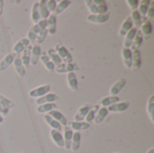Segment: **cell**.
<instances>
[{
	"label": "cell",
	"instance_id": "cell-38",
	"mask_svg": "<svg viewBox=\"0 0 154 153\" xmlns=\"http://www.w3.org/2000/svg\"><path fill=\"white\" fill-rule=\"evenodd\" d=\"M99 107H100V106H98V105H96V106H91V109L89 110V112L88 113V115H87V116H86V118H85V120H86L85 122H86V123L91 124V123L94 122L96 114H97V112L98 111Z\"/></svg>",
	"mask_w": 154,
	"mask_h": 153
},
{
	"label": "cell",
	"instance_id": "cell-37",
	"mask_svg": "<svg viewBox=\"0 0 154 153\" xmlns=\"http://www.w3.org/2000/svg\"><path fill=\"white\" fill-rule=\"evenodd\" d=\"M44 120H45V122L49 124V126L51 128V130H56V131L61 132L62 126L60 125V124H59L57 121H55L54 119H52L49 115H46L44 116Z\"/></svg>",
	"mask_w": 154,
	"mask_h": 153
},
{
	"label": "cell",
	"instance_id": "cell-44",
	"mask_svg": "<svg viewBox=\"0 0 154 153\" xmlns=\"http://www.w3.org/2000/svg\"><path fill=\"white\" fill-rule=\"evenodd\" d=\"M126 4L128 5L129 8L133 11H135L138 8L139 5V1L138 0H126Z\"/></svg>",
	"mask_w": 154,
	"mask_h": 153
},
{
	"label": "cell",
	"instance_id": "cell-14",
	"mask_svg": "<svg viewBox=\"0 0 154 153\" xmlns=\"http://www.w3.org/2000/svg\"><path fill=\"white\" fill-rule=\"evenodd\" d=\"M90 125L89 124L86 123V122H75V121H72V122H69L68 123V126L72 130V131H75V132H79L80 131H85V130H88L90 128Z\"/></svg>",
	"mask_w": 154,
	"mask_h": 153
},
{
	"label": "cell",
	"instance_id": "cell-34",
	"mask_svg": "<svg viewBox=\"0 0 154 153\" xmlns=\"http://www.w3.org/2000/svg\"><path fill=\"white\" fill-rule=\"evenodd\" d=\"M31 20L32 22L35 24L39 21H41V16H40V12H39V4L38 1L35 2L32 5V13H31Z\"/></svg>",
	"mask_w": 154,
	"mask_h": 153
},
{
	"label": "cell",
	"instance_id": "cell-43",
	"mask_svg": "<svg viewBox=\"0 0 154 153\" xmlns=\"http://www.w3.org/2000/svg\"><path fill=\"white\" fill-rule=\"evenodd\" d=\"M145 17H147L146 19L147 20H152V18L154 17V3L153 2H151V4H150V6H149V8H148V11H147V13H146V16Z\"/></svg>",
	"mask_w": 154,
	"mask_h": 153
},
{
	"label": "cell",
	"instance_id": "cell-21",
	"mask_svg": "<svg viewBox=\"0 0 154 153\" xmlns=\"http://www.w3.org/2000/svg\"><path fill=\"white\" fill-rule=\"evenodd\" d=\"M13 64H14V69H15L16 73L19 75V77H21V78L24 77L25 74H26V70H25V68L23 67V65L22 63L20 56H15Z\"/></svg>",
	"mask_w": 154,
	"mask_h": 153
},
{
	"label": "cell",
	"instance_id": "cell-40",
	"mask_svg": "<svg viewBox=\"0 0 154 153\" xmlns=\"http://www.w3.org/2000/svg\"><path fill=\"white\" fill-rule=\"evenodd\" d=\"M0 103L3 106V107L7 111H10L14 106V102H12L11 100H9L8 98H6L5 96H4L2 95H0Z\"/></svg>",
	"mask_w": 154,
	"mask_h": 153
},
{
	"label": "cell",
	"instance_id": "cell-36",
	"mask_svg": "<svg viewBox=\"0 0 154 153\" xmlns=\"http://www.w3.org/2000/svg\"><path fill=\"white\" fill-rule=\"evenodd\" d=\"M47 55L51 59V60L52 61V63L55 65V67H57V66H59V65H60L62 63L60 58L59 57V55L57 54V52L55 51V50L53 48H51V49L48 50Z\"/></svg>",
	"mask_w": 154,
	"mask_h": 153
},
{
	"label": "cell",
	"instance_id": "cell-13",
	"mask_svg": "<svg viewBox=\"0 0 154 153\" xmlns=\"http://www.w3.org/2000/svg\"><path fill=\"white\" fill-rule=\"evenodd\" d=\"M142 67V57L139 50H132V69L138 70Z\"/></svg>",
	"mask_w": 154,
	"mask_h": 153
},
{
	"label": "cell",
	"instance_id": "cell-18",
	"mask_svg": "<svg viewBox=\"0 0 154 153\" xmlns=\"http://www.w3.org/2000/svg\"><path fill=\"white\" fill-rule=\"evenodd\" d=\"M90 109H91V106H89V105H85V106H81L78 110L77 114L74 115V121L75 122H82V120H84L86 118V116Z\"/></svg>",
	"mask_w": 154,
	"mask_h": 153
},
{
	"label": "cell",
	"instance_id": "cell-16",
	"mask_svg": "<svg viewBox=\"0 0 154 153\" xmlns=\"http://www.w3.org/2000/svg\"><path fill=\"white\" fill-rule=\"evenodd\" d=\"M67 84L72 91H79V84L75 72H69L67 74Z\"/></svg>",
	"mask_w": 154,
	"mask_h": 153
},
{
	"label": "cell",
	"instance_id": "cell-20",
	"mask_svg": "<svg viewBox=\"0 0 154 153\" xmlns=\"http://www.w3.org/2000/svg\"><path fill=\"white\" fill-rule=\"evenodd\" d=\"M14 58H15V55H14L13 52L7 54V55L0 61V72H3V71H5V69H7L8 67H9L11 64H13Z\"/></svg>",
	"mask_w": 154,
	"mask_h": 153
},
{
	"label": "cell",
	"instance_id": "cell-4",
	"mask_svg": "<svg viewBox=\"0 0 154 153\" xmlns=\"http://www.w3.org/2000/svg\"><path fill=\"white\" fill-rule=\"evenodd\" d=\"M109 17H110V13L107 12L103 14H89L87 16V20L90 23L100 24V23H106L108 21Z\"/></svg>",
	"mask_w": 154,
	"mask_h": 153
},
{
	"label": "cell",
	"instance_id": "cell-33",
	"mask_svg": "<svg viewBox=\"0 0 154 153\" xmlns=\"http://www.w3.org/2000/svg\"><path fill=\"white\" fill-rule=\"evenodd\" d=\"M151 1L150 0H141L139 1V5H138V13L143 18L146 16V13L148 11V8L150 6Z\"/></svg>",
	"mask_w": 154,
	"mask_h": 153
},
{
	"label": "cell",
	"instance_id": "cell-35",
	"mask_svg": "<svg viewBox=\"0 0 154 153\" xmlns=\"http://www.w3.org/2000/svg\"><path fill=\"white\" fill-rule=\"evenodd\" d=\"M143 36L141 31H140V30H137L136 34H135V36H134V38L133 42H132V46H131L132 49H133V50H138V49L141 47V45H142V43H143Z\"/></svg>",
	"mask_w": 154,
	"mask_h": 153
},
{
	"label": "cell",
	"instance_id": "cell-24",
	"mask_svg": "<svg viewBox=\"0 0 154 153\" xmlns=\"http://www.w3.org/2000/svg\"><path fill=\"white\" fill-rule=\"evenodd\" d=\"M122 57H123V60H124V64L125 68L132 69V50L123 48Z\"/></svg>",
	"mask_w": 154,
	"mask_h": 153
},
{
	"label": "cell",
	"instance_id": "cell-5",
	"mask_svg": "<svg viewBox=\"0 0 154 153\" xmlns=\"http://www.w3.org/2000/svg\"><path fill=\"white\" fill-rule=\"evenodd\" d=\"M30 41L27 38H23L20 41H18L13 47V53L15 56H20L21 53L23 51V50L30 45Z\"/></svg>",
	"mask_w": 154,
	"mask_h": 153
},
{
	"label": "cell",
	"instance_id": "cell-23",
	"mask_svg": "<svg viewBox=\"0 0 154 153\" xmlns=\"http://www.w3.org/2000/svg\"><path fill=\"white\" fill-rule=\"evenodd\" d=\"M137 29H135L134 27H133L125 36V40H124V48L125 49H130L132 46V42L134 41V38L136 34Z\"/></svg>",
	"mask_w": 154,
	"mask_h": 153
},
{
	"label": "cell",
	"instance_id": "cell-28",
	"mask_svg": "<svg viewBox=\"0 0 154 153\" xmlns=\"http://www.w3.org/2000/svg\"><path fill=\"white\" fill-rule=\"evenodd\" d=\"M131 20H132V23H133V26L137 29V30H140V27L143 23V17L140 15V14L138 13L137 10L135 11H133L131 13V16H130Z\"/></svg>",
	"mask_w": 154,
	"mask_h": 153
},
{
	"label": "cell",
	"instance_id": "cell-25",
	"mask_svg": "<svg viewBox=\"0 0 154 153\" xmlns=\"http://www.w3.org/2000/svg\"><path fill=\"white\" fill-rule=\"evenodd\" d=\"M120 101V97L116 96H106L104 98H102L100 101H99V105L102 106V107H108L109 106L111 105H114L116 103H118Z\"/></svg>",
	"mask_w": 154,
	"mask_h": 153
},
{
	"label": "cell",
	"instance_id": "cell-6",
	"mask_svg": "<svg viewBox=\"0 0 154 153\" xmlns=\"http://www.w3.org/2000/svg\"><path fill=\"white\" fill-rule=\"evenodd\" d=\"M59 96L57 94L54 93H48L45 96L37 98L35 103L37 106H41V105H44V104H49V103H54L55 101L59 100Z\"/></svg>",
	"mask_w": 154,
	"mask_h": 153
},
{
	"label": "cell",
	"instance_id": "cell-29",
	"mask_svg": "<svg viewBox=\"0 0 154 153\" xmlns=\"http://www.w3.org/2000/svg\"><path fill=\"white\" fill-rule=\"evenodd\" d=\"M80 142H81V133L79 132L73 133L72 141H71V147H70L72 151L76 152V151H78L79 150Z\"/></svg>",
	"mask_w": 154,
	"mask_h": 153
},
{
	"label": "cell",
	"instance_id": "cell-1",
	"mask_svg": "<svg viewBox=\"0 0 154 153\" xmlns=\"http://www.w3.org/2000/svg\"><path fill=\"white\" fill-rule=\"evenodd\" d=\"M51 88V86L50 84L40 86L38 87H35V88L30 90L29 93H28V96L31 98H36L37 99V98H40V97L45 96L46 94L50 93Z\"/></svg>",
	"mask_w": 154,
	"mask_h": 153
},
{
	"label": "cell",
	"instance_id": "cell-7",
	"mask_svg": "<svg viewBox=\"0 0 154 153\" xmlns=\"http://www.w3.org/2000/svg\"><path fill=\"white\" fill-rule=\"evenodd\" d=\"M129 106H130L129 102H118L109 106L108 107H106V109L108 112L111 113H122L126 111L129 108Z\"/></svg>",
	"mask_w": 154,
	"mask_h": 153
},
{
	"label": "cell",
	"instance_id": "cell-22",
	"mask_svg": "<svg viewBox=\"0 0 154 153\" xmlns=\"http://www.w3.org/2000/svg\"><path fill=\"white\" fill-rule=\"evenodd\" d=\"M132 28H133V23H132V20H131V18H130V16H129V17H127V18L123 22V23L121 24V27H120V29H119L118 33H119L120 36L125 37V34H126Z\"/></svg>",
	"mask_w": 154,
	"mask_h": 153
},
{
	"label": "cell",
	"instance_id": "cell-50",
	"mask_svg": "<svg viewBox=\"0 0 154 153\" xmlns=\"http://www.w3.org/2000/svg\"><path fill=\"white\" fill-rule=\"evenodd\" d=\"M19 153H23V152H19Z\"/></svg>",
	"mask_w": 154,
	"mask_h": 153
},
{
	"label": "cell",
	"instance_id": "cell-17",
	"mask_svg": "<svg viewBox=\"0 0 154 153\" xmlns=\"http://www.w3.org/2000/svg\"><path fill=\"white\" fill-rule=\"evenodd\" d=\"M72 136H73V131H72L68 125H67V126H64L63 140H64V148H65L66 150H70Z\"/></svg>",
	"mask_w": 154,
	"mask_h": 153
},
{
	"label": "cell",
	"instance_id": "cell-32",
	"mask_svg": "<svg viewBox=\"0 0 154 153\" xmlns=\"http://www.w3.org/2000/svg\"><path fill=\"white\" fill-rule=\"evenodd\" d=\"M71 5V1L70 0H61L60 1L59 3H57V5H56V9H55V12H54V14L57 16L58 14H60L61 13L64 12V10L66 8H68L69 5Z\"/></svg>",
	"mask_w": 154,
	"mask_h": 153
},
{
	"label": "cell",
	"instance_id": "cell-47",
	"mask_svg": "<svg viewBox=\"0 0 154 153\" xmlns=\"http://www.w3.org/2000/svg\"><path fill=\"white\" fill-rule=\"evenodd\" d=\"M3 9H4V1L0 0V16L3 14Z\"/></svg>",
	"mask_w": 154,
	"mask_h": 153
},
{
	"label": "cell",
	"instance_id": "cell-26",
	"mask_svg": "<svg viewBox=\"0 0 154 153\" xmlns=\"http://www.w3.org/2000/svg\"><path fill=\"white\" fill-rule=\"evenodd\" d=\"M57 108H58V106L55 103H49V104L38 106L36 108V111L39 114H46V113L48 114L49 112L52 110H57Z\"/></svg>",
	"mask_w": 154,
	"mask_h": 153
},
{
	"label": "cell",
	"instance_id": "cell-48",
	"mask_svg": "<svg viewBox=\"0 0 154 153\" xmlns=\"http://www.w3.org/2000/svg\"><path fill=\"white\" fill-rule=\"evenodd\" d=\"M3 122H4V117L0 115V124H3Z\"/></svg>",
	"mask_w": 154,
	"mask_h": 153
},
{
	"label": "cell",
	"instance_id": "cell-49",
	"mask_svg": "<svg viewBox=\"0 0 154 153\" xmlns=\"http://www.w3.org/2000/svg\"><path fill=\"white\" fill-rule=\"evenodd\" d=\"M147 153H154V148H151V149L147 151Z\"/></svg>",
	"mask_w": 154,
	"mask_h": 153
},
{
	"label": "cell",
	"instance_id": "cell-12",
	"mask_svg": "<svg viewBox=\"0 0 154 153\" xmlns=\"http://www.w3.org/2000/svg\"><path fill=\"white\" fill-rule=\"evenodd\" d=\"M50 136L51 141L54 142V144L60 148L64 147V140H63V135L61 134L60 132L56 131V130H51L50 132Z\"/></svg>",
	"mask_w": 154,
	"mask_h": 153
},
{
	"label": "cell",
	"instance_id": "cell-15",
	"mask_svg": "<svg viewBox=\"0 0 154 153\" xmlns=\"http://www.w3.org/2000/svg\"><path fill=\"white\" fill-rule=\"evenodd\" d=\"M42 54V50L40 45H33L31 50V60H30V64H32V66L37 65V63L39 62L40 57Z\"/></svg>",
	"mask_w": 154,
	"mask_h": 153
},
{
	"label": "cell",
	"instance_id": "cell-9",
	"mask_svg": "<svg viewBox=\"0 0 154 153\" xmlns=\"http://www.w3.org/2000/svg\"><path fill=\"white\" fill-rule=\"evenodd\" d=\"M125 85H126V79L125 78H120V79H118L111 87V88L109 90L110 96H117L123 90V88L125 87Z\"/></svg>",
	"mask_w": 154,
	"mask_h": 153
},
{
	"label": "cell",
	"instance_id": "cell-39",
	"mask_svg": "<svg viewBox=\"0 0 154 153\" xmlns=\"http://www.w3.org/2000/svg\"><path fill=\"white\" fill-rule=\"evenodd\" d=\"M147 113L152 120V122L154 123V96L152 95L148 100V103H147Z\"/></svg>",
	"mask_w": 154,
	"mask_h": 153
},
{
	"label": "cell",
	"instance_id": "cell-19",
	"mask_svg": "<svg viewBox=\"0 0 154 153\" xmlns=\"http://www.w3.org/2000/svg\"><path fill=\"white\" fill-rule=\"evenodd\" d=\"M32 46L30 44L28 47H26L23 51L21 53L20 55V59L22 60V63L23 65V67L26 69L30 66V60H31V50H32Z\"/></svg>",
	"mask_w": 154,
	"mask_h": 153
},
{
	"label": "cell",
	"instance_id": "cell-31",
	"mask_svg": "<svg viewBox=\"0 0 154 153\" xmlns=\"http://www.w3.org/2000/svg\"><path fill=\"white\" fill-rule=\"evenodd\" d=\"M107 115H108V111H107V109L106 107H99L98 111L96 114V116H95V119H94V123L96 124H101L105 120V118L107 116Z\"/></svg>",
	"mask_w": 154,
	"mask_h": 153
},
{
	"label": "cell",
	"instance_id": "cell-3",
	"mask_svg": "<svg viewBox=\"0 0 154 153\" xmlns=\"http://www.w3.org/2000/svg\"><path fill=\"white\" fill-rule=\"evenodd\" d=\"M55 70L59 74H63V73H69V72H74L76 70H79V68L77 64L71 62V63H61L60 65L55 67Z\"/></svg>",
	"mask_w": 154,
	"mask_h": 153
},
{
	"label": "cell",
	"instance_id": "cell-45",
	"mask_svg": "<svg viewBox=\"0 0 154 153\" xmlns=\"http://www.w3.org/2000/svg\"><path fill=\"white\" fill-rule=\"evenodd\" d=\"M27 39L30 41V43L31 42H35V41H36V34L33 32H32L31 30H29V32H27Z\"/></svg>",
	"mask_w": 154,
	"mask_h": 153
},
{
	"label": "cell",
	"instance_id": "cell-46",
	"mask_svg": "<svg viewBox=\"0 0 154 153\" xmlns=\"http://www.w3.org/2000/svg\"><path fill=\"white\" fill-rule=\"evenodd\" d=\"M9 112H10V111L5 110V109L3 107V106L1 105V103H0V115L4 117V116H6V115L9 114Z\"/></svg>",
	"mask_w": 154,
	"mask_h": 153
},
{
	"label": "cell",
	"instance_id": "cell-27",
	"mask_svg": "<svg viewBox=\"0 0 154 153\" xmlns=\"http://www.w3.org/2000/svg\"><path fill=\"white\" fill-rule=\"evenodd\" d=\"M38 4H39V12H40L41 20H47L48 17L51 15V13L47 9L46 0H40L38 1Z\"/></svg>",
	"mask_w": 154,
	"mask_h": 153
},
{
	"label": "cell",
	"instance_id": "cell-8",
	"mask_svg": "<svg viewBox=\"0 0 154 153\" xmlns=\"http://www.w3.org/2000/svg\"><path fill=\"white\" fill-rule=\"evenodd\" d=\"M140 28H141L140 31H141L143 36L145 37L146 39H149L152 33V25L151 22L146 19V17L143 18V23Z\"/></svg>",
	"mask_w": 154,
	"mask_h": 153
},
{
	"label": "cell",
	"instance_id": "cell-2",
	"mask_svg": "<svg viewBox=\"0 0 154 153\" xmlns=\"http://www.w3.org/2000/svg\"><path fill=\"white\" fill-rule=\"evenodd\" d=\"M54 50L63 63H71L72 62V60H73L72 56L64 46H62L60 44H56L54 47Z\"/></svg>",
	"mask_w": 154,
	"mask_h": 153
},
{
	"label": "cell",
	"instance_id": "cell-11",
	"mask_svg": "<svg viewBox=\"0 0 154 153\" xmlns=\"http://www.w3.org/2000/svg\"><path fill=\"white\" fill-rule=\"evenodd\" d=\"M47 115H49L52 119H54L55 121H57L59 124H60L61 126H67L68 125V120L67 118L63 115V114L58 110H52L51 112H49Z\"/></svg>",
	"mask_w": 154,
	"mask_h": 153
},
{
	"label": "cell",
	"instance_id": "cell-30",
	"mask_svg": "<svg viewBox=\"0 0 154 153\" xmlns=\"http://www.w3.org/2000/svg\"><path fill=\"white\" fill-rule=\"evenodd\" d=\"M40 60H41V62L44 65V67H45L49 71L51 72V71L55 70V65L52 63V61H51V59L48 57V55L46 54V52L41 54Z\"/></svg>",
	"mask_w": 154,
	"mask_h": 153
},
{
	"label": "cell",
	"instance_id": "cell-10",
	"mask_svg": "<svg viewBox=\"0 0 154 153\" xmlns=\"http://www.w3.org/2000/svg\"><path fill=\"white\" fill-rule=\"evenodd\" d=\"M46 22H47L46 29L48 31V34H51V35L55 34L57 31V16L54 14H52L48 17Z\"/></svg>",
	"mask_w": 154,
	"mask_h": 153
},
{
	"label": "cell",
	"instance_id": "cell-41",
	"mask_svg": "<svg viewBox=\"0 0 154 153\" xmlns=\"http://www.w3.org/2000/svg\"><path fill=\"white\" fill-rule=\"evenodd\" d=\"M47 35H48L47 29H43V30L39 31V32L36 35V41H35V42L37 43V45L42 43L45 41V39L47 38Z\"/></svg>",
	"mask_w": 154,
	"mask_h": 153
},
{
	"label": "cell",
	"instance_id": "cell-42",
	"mask_svg": "<svg viewBox=\"0 0 154 153\" xmlns=\"http://www.w3.org/2000/svg\"><path fill=\"white\" fill-rule=\"evenodd\" d=\"M56 5H57V2L55 0H47L46 1V6H47V9L50 13L55 12Z\"/></svg>",
	"mask_w": 154,
	"mask_h": 153
}]
</instances>
